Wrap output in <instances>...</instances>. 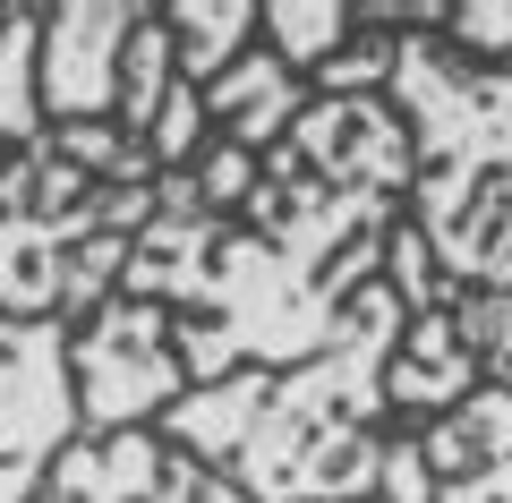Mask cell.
I'll use <instances>...</instances> for the list:
<instances>
[{
    "label": "cell",
    "mask_w": 512,
    "mask_h": 503,
    "mask_svg": "<svg viewBox=\"0 0 512 503\" xmlns=\"http://www.w3.org/2000/svg\"><path fill=\"white\" fill-rule=\"evenodd\" d=\"M419 188L410 120L384 94H316L299 128L265 154L248 205L214 231L180 316L188 393L248 367H299L342 333L350 299L376 282Z\"/></svg>",
    "instance_id": "cell-1"
},
{
    "label": "cell",
    "mask_w": 512,
    "mask_h": 503,
    "mask_svg": "<svg viewBox=\"0 0 512 503\" xmlns=\"http://www.w3.org/2000/svg\"><path fill=\"white\" fill-rule=\"evenodd\" d=\"M410 333L393 282L350 299L342 333L299 367H248V376L197 384L163 410V444L231 478L248 503H376L384 495V376Z\"/></svg>",
    "instance_id": "cell-2"
},
{
    "label": "cell",
    "mask_w": 512,
    "mask_h": 503,
    "mask_svg": "<svg viewBox=\"0 0 512 503\" xmlns=\"http://www.w3.org/2000/svg\"><path fill=\"white\" fill-rule=\"evenodd\" d=\"M384 103L419 145L410 231L461 299H512V77L461 60L444 35H402Z\"/></svg>",
    "instance_id": "cell-3"
},
{
    "label": "cell",
    "mask_w": 512,
    "mask_h": 503,
    "mask_svg": "<svg viewBox=\"0 0 512 503\" xmlns=\"http://www.w3.org/2000/svg\"><path fill=\"white\" fill-rule=\"evenodd\" d=\"M154 222V188L86 180L52 137L0 171V316H60L77 333L120 299L128 248Z\"/></svg>",
    "instance_id": "cell-4"
},
{
    "label": "cell",
    "mask_w": 512,
    "mask_h": 503,
    "mask_svg": "<svg viewBox=\"0 0 512 503\" xmlns=\"http://www.w3.org/2000/svg\"><path fill=\"white\" fill-rule=\"evenodd\" d=\"M69 376H77V418L86 435H128V427H163V410L188 393L180 359V316L154 299H111L103 316H86L69 333Z\"/></svg>",
    "instance_id": "cell-5"
},
{
    "label": "cell",
    "mask_w": 512,
    "mask_h": 503,
    "mask_svg": "<svg viewBox=\"0 0 512 503\" xmlns=\"http://www.w3.org/2000/svg\"><path fill=\"white\" fill-rule=\"evenodd\" d=\"M86 435L60 316H0V503H35L60 452Z\"/></svg>",
    "instance_id": "cell-6"
},
{
    "label": "cell",
    "mask_w": 512,
    "mask_h": 503,
    "mask_svg": "<svg viewBox=\"0 0 512 503\" xmlns=\"http://www.w3.org/2000/svg\"><path fill=\"white\" fill-rule=\"evenodd\" d=\"M384 503H512V393L487 384L453 418L384 444Z\"/></svg>",
    "instance_id": "cell-7"
},
{
    "label": "cell",
    "mask_w": 512,
    "mask_h": 503,
    "mask_svg": "<svg viewBox=\"0 0 512 503\" xmlns=\"http://www.w3.org/2000/svg\"><path fill=\"white\" fill-rule=\"evenodd\" d=\"M35 503H248V495L205 461L171 452L154 427H128V435H77Z\"/></svg>",
    "instance_id": "cell-8"
},
{
    "label": "cell",
    "mask_w": 512,
    "mask_h": 503,
    "mask_svg": "<svg viewBox=\"0 0 512 503\" xmlns=\"http://www.w3.org/2000/svg\"><path fill=\"white\" fill-rule=\"evenodd\" d=\"M154 9L146 0H69L43 9V120H120V60Z\"/></svg>",
    "instance_id": "cell-9"
},
{
    "label": "cell",
    "mask_w": 512,
    "mask_h": 503,
    "mask_svg": "<svg viewBox=\"0 0 512 503\" xmlns=\"http://www.w3.org/2000/svg\"><path fill=\"white\" fill-rule=\"evenodd\" d=\"M470 393H487V359L470 350L461 316L453 307L410 316L402 350H393V376H384V401H393L402 418H453Z\"/></svg>",
    "instance_id": "cell-10"
},
{
    "label": "cell",
    "mask_w": 512,
    "mask_h": 503,
    "mask_svg": "<svg viewBox=\"0 0 512 503\" xmlns=\"http://www.w3.org/2000/svg\"><path fill=\"white\" fill-rule=\"evenodd\" d=\"M316 94H308V77L291 69L282 52H239L231 69L205 86V120H214V137H231V145H248V154H274L282 137L299 128V111H308Z\"/></svg>",
    "instance_id": "cell-11"
},
{
    "label": "cell",
    "mask_w": 512,
    "mask_h": 503,
    "mask_svg": "<svg viewBox=\"0 0 512 503\" xmlns=\"http://www.w3.org/2000/svg\"><path fill=\"white\" fill-rule=\"evenodd\" d=\"M43 137H52V120H43V9L0 0V145L26 154Z\"/></svg>",
    "instance_id": "cell-12"
},
{
    "label": "cell",
    "mask_w": 512,
    "mask_h": 503,
    "mask_svg": "<svg viewBox=\"0 0 512 503\" xmlns=\"http://www.w3.org/2000/svg\"><path fill=\"white\" fill-rule=\"evenodd\" d=\"M163 26H171V52H180V86L205 94L239 52H256L265 9L256 0H180V9H163Z\"/></svg>",
    "instance_id": "cell-13"
},
{
    "label": "cell",
    "mask_w": 512,
    "mask_h": 503,
    "mask_svg": "<svg viewBox=\"0 0 512 503\" xmlns=\"http://www.w3.org/2000/svg\"><path fill=\"white\" fill-rule=\"evenodd\" d=\"M350 35H359L350 0H265V52H282L299 77H316Z\"/></svg>",
    "instance_id": "cell-14"
},
{
    "label": "cell",
    "mask_w": 512,
    "mask_h": 503,
    "mask_svg": "<svg viewBox=\"0 0 512 503\" xmlns=\"http://www.w3.org/2000/svg\"><path fill=\"white\" fill-rule=\"evenodd\" d=\"M384 282L402 290V307H410V316H436V307H453V299H461V290L444 282V265L427 256V239L410 231V222L393 231V248H384Z\"/></svg>",
    "instance_id": "cell-15"
},
{
    "label": "cell",
    "mask_w": 512,
    "mask_h": 503,
    "mask_svg": "<svg viewBox=\"0 0 512 503\" xmlns=\"http://www.w3.org/2000/svg\"><path fill=\"white\" fill-rule=\"evenodd\" d=\"M0 171H9V145H0Z\"/></svg>",
    "instance_id": "cell-16"
},
{
    "label": "cell",
    "mask_w": 512,
    "mask_h": 503,
    "mask_svg": "<svg viewBox=\"0 0 512 503\" xmlns=\"http://www.w3.org/2000/svg\"><path fill=\"white\" fill-rule=\"evenodd\" d=\"M376 503H384V495H376Z\"/></svg>",
    "instance_id": "cell-17"
}]
</instances>
